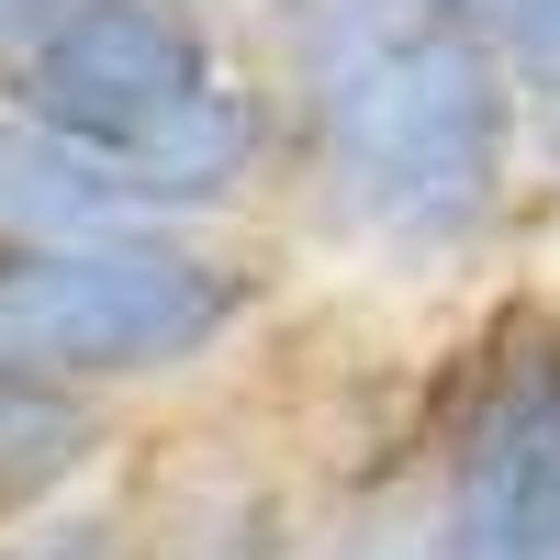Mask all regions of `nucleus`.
Returning a JSON list of instances; mask_svg holds the SVG:
<instances>
[{
  "mask_svg": "<svg viewBox=\"0 0 560 560\" xmlns=\"http://www.w3.org/2000/svg\"><path fill=\"white\" fill-rule=\"evenodd\" d=\"M113 448V404H68L34 382H0V516H45V504L90 493Z\"/></svg>",
  "mask_w": 560,
  "mask_h": 560,
  "instance_id": "5",
  "label": "nucleus"
},
{
  "mask_svg": "<svg viewBox=\"0 0 560 560\" xmlns=\"http://www.w3.org/2000/svg\"><path fill=\"white\" fill-rule=\"evenodd\" d=\"M459 12L493 45V68H504V90L527 113V158L560 191V0H459Z\"/></svg>",
  "mask_w": 560,
  "mask_h": 560,
  "instance_id": "6",
  "label": "nucleus"
},
{
  "mask_svg": "<svg viewBox=\"0 0 560 560\" xmlns=\"http://www.w3.org/2000/svg\"><path fill=\"white\" fill-rule=\"evenodd\" d=\"M258 12H269V0H258Z\"/></svg>",
  "mask_w": 560,
  "mask_h": 560,
  "instance_id": "10",
  "label": "nucleus"
},
{
  "mask_svg": "<svg viewBox=\"0 0 560 560\" xmlns=\"http://www.w3.org/2000/svg\"><path fill=\"white\" fill-rule=\"evenodd\" d=\"M0 102L113 158L158 224L236 236L269 191H292L280 79L213 0H90L0 79Z\"/></svg>",
  "mask_w": 560,
  "mask_h": 560,
  "instance_id": "2",
  "label": "nucleus"
},
{
  "mask_svg": "<svg viewBox=\"0 0 560 560\" xmlns=\"http://www.w3.org/2000/svg\"><path fill=\"white\" fill-rule=\"evenodd\" d=\"M68 12H90V0H0V79H12V68H23Z\"/></svg>",
  "mask_w": 560,
  "mask_h": 560,
  "instance_id": "9",
  "label": "nucleus"
},
{
  "mask_svg": "<svg viewBox=\"0 0 560 560\" xmlns=\"http://www.w3.org/2000/svg\"><path fill=\"white\" fill-rule=\"evenodd\" d=\"M292 213L382 280L482 269L527 213V113L459 0H269Z\"/></svg>",
  "mask_w": 560,
  "mask_h": 560,
  "instance_id": "1",
  "label": "nucleus"
},
{
  "mask_svg": "<svg viewBox=\"0 0 560 560\" xmlns=\"http://www.w3.org/2000/svg\"><path fill=\"white\" fill-rule=\"evenodd\" d=\"M292 560H438V538H427V493H415V504H370V516L303 538Z\"/></svg>",
  "mask_w": 560,
  "mask_h": 560,
  "instance_id": "8",
  "label": "nucleus"
},
{
  "mask_svg": "<svg viewBox=\"0 0 560 560\" xmlns=\"http://www.w3.org/2000/svg\"><path fill=\"white\" fill-rule=\"evenodd\" d=\"M438 560H560V292H516L427 415Z\"/></svg>",
  "mask_w": 560,
  "mask_h": 560,
  "instance_id": "4",
  "label": "nucleus"
},
{
  "mask_svg": "<svg viewBox=\"0 0 560 560\" xmlns=\"http://www.w3.org/2000/svg\"><path fill=\"white\" fill-rule=\"evenodd\" d=\"M280 303V269L224 224H124L68 247H0V382L124 404L202 382Z\"/></svg>",
  "mask_w": 560,
  "mask_h": 560,
  "instance_id": "3",
  "label": "nucleus"
},
{
  "mask_svg": "<svg viewBox=\"0 0 560 560\" xmlns=\"http://www.w3.org/2000/svg\"><path fill=\"white\" fill-rule=\"evenodd\" d=\"M0 560H147V538H135V516L113 493H68L45 516L0 527Z\"/></svg>",
  "mask_w": 560,
  "mask_h": 560,
  "instance_id": "7",
  "label": "nucleus"
}]
</instances>
